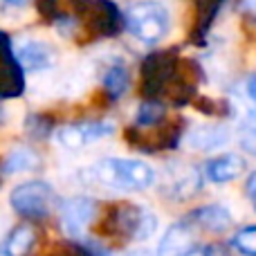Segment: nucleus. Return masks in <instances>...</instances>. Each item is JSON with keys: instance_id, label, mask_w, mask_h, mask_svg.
I'll list each match as a JSON object with an SVG mask.
<instances>
[{"instance_id": "b1692460", "label": "nucleus", "mask_w": 256, "mask_h": 256, "mask_svg": "<svg viewBox=\"0 0 256 256\" xmlns=\"http://www.w3.org/2000/svg\"><path fill=\"white\" fill-rule=\"evenodd\" d=\"M182 256H214V248H189Z\"/></svg>"}, {"instance_id": "aec40b11", "label": "nucleus", "mask_w": 256, "mask_h": 256, "mask_svg": "<svg viewBox=\"0 0 256 256\" xmlns=\"http://www.w3.org/2000/svg\"><path fill=\"white\" fill-rule=\"evenodd\" d=\"M232 243L243 256H256V225L243 227L240 232H236Z\"/></svg>"}, {"instance_id": "dca6fc26", "label": "nucleus", "mask_w": 256, "mask_h": 256, "mask_svg": "<svg viewBox=\"0 0 256 256\" xmlns=\"http://www.w3.org/2000/svg\"><path fill=\"white\" fill-rule=\"evenodd\" d=\"M40 164L38 155L32 148L25 146H16L7 153V158L2 160V171L4 173H22V171H34Z\"/></svg>"}, {"instance_id": "20e7f679", "label": "nucleus", "mask_w": 256, "mask_h": 256, "mask_svg": "<svg viewBox=\"0 0 256 256\" xmlns=\"http://www.w3.org/2000/svg\"><path fill=\"white\" fill-rule=\"evenodd\" d=\"M12 209L25 220H40V218L50 216L54 202H56V194L48 182H25L18 184L9 196Z\"/></svg>"}, {"instance_id": "393cba45", "label": "nucleus", "mask_w": 256, "mask_h": 256, "mask_svg": "<svg viewBox=\"0 0 256 256\" xmlns=\"http://www.w3.org/2000/svg\"><path fill=\"white\" fill-rule=\"evenodd\" d=\"M245 189H248V196H250V198L256 200V171L248 178V182H245Z\"/></svg>"}, {"instance_id": "f257e3e1", "label": "nucleus", "mask_w": 256, "mask_h": 256, "mask_svg": "<svg viewBox=\"0 0 256 256\" xmlns=\"http://www.w3.org/2000/svg\"><path fill=\"white\" fill-rule=\"evenodd\" d=\"M158 230V218L148 209L132 202L110 204L104 214L102 232L120 240H146Z\"/></svg>"}, {"instance_id": "c85d7f7f", "label": "nucleus", "mask_w": 256, "mask_h": 256, "mask_svg": "<svg viewBox=\"0 0 256 256\" xmlns=\"http://www.w3.org/2000/svg\"><path fill=\"white\" fill-rule=\"evenodd\" d=\"M128 256H158V254H153L150 250H132Z\"/></svg>"}, {"instance_id": "423d86ee", "label": "nucleus", "mask_w": 256, "mask_h": 256, "mask_svg": "<svg viewBox=\"0 0 256 256\" xmlns=\"http://www.w3.org/2000/svg\"><path fill=\"white\" fill-rule=\"evenodd\" d=\"M94 216H97V202L90 198H84V196L70 198L61 204L63 230L70 236H74V238L86 234V230H88L90 222L94 220Z\"/></svg>"}, {"instance_id": "f8f14e48", "label": "nucleus", "mask_w": 256, "mask_h": 256, "mask_svg": "<svg viewBox=\"0 0 256 256\" xmlns=\"http://www.w3.org/2000/svg\"><path fill=\"white\" fill-rule=\"evenodd\" d=\"M245 168V160L236 153H225L218 155V158L209 160L207 166H204V176H207L209 182H216V184H222V182H232L243 173Z\"/></svg>"}, {"instance_id": "6ab92c4d", "label": "nucleus", "mask_w": 256, "mask_h": 256, "mask_svg": "<svg viewBox=\"0 0 256 256\" xmlns=\"http://www.w3.org/2000/svg\"><path fill=\"white\" fill-rule=\"evenodd\" d=\"M58 142H61L66 148L70 150H79L84 148L86 144H90L88 140V130H86V124H70V126H63L58 130Z\"/></svg>"}, {"instance_id": "f03ea898", "label": "nucleus", "mask_w": 256, "mask_h": 256, "mask_svg": "<svg viewBox=\"0 0 256 256\" xmlns=\"http://www.w3.org/2000/svg\"><path fill=\"white\" fill-rule=\"evenodd\" d=\"M90 180L99 182L104 186H110V189L144 191L153 184L155 173L148 164L140 162V160L108 158L90 168Z\"/></svg>"}, {"instance_id": "4be33fe9", "label": "nucleus", "mask_w": 256, "mask_h": 256, "mask_svg": "<svg viewBox=\"0 0 256 256\" xmlns=\"http://www.w3.org/2000/svg\"><path fill=\"white\" fill-rule=\"evenodd\" d=\"M198 2V12H200V30H207L212 18L216 16V12L220 9V4L225 0H196Z\"/></svg>"}, {"instance_id": "a878e982", "label": "nucleus", "mask_w": 256, "mask_h": 256, "mask_svg": "<svg viewBox=\"0 0 256 256\" xmlns=\"http://www.w3.org/2000/svg\"><path fill=\"white\" fill-rule=\"evenodd\" d=\"M248 92H250V97H252V102H256V74L248 81Z\"/></svg>"}, {"instance_id": "bb28decb", "label": "nucleus", "mask_w": 256, "mask_h": 256, "mask_svg": "<svg viewBox=\"0 0 256 256\" xmlns=\"http://www.w3.org/2000/svg\"><path fill=\"white\" fill-rule=\"evenodd\" d=\"M243 7H245V12H248L250 16H256V0H245Z\"/></svg>"}, {"instance_id": "a211bd4d", "label": "nucleus", "mask_w": 256, "mask_h": 256, "mask_svg": "<svg viewBox=\"0 0 256 256\" xmlns=\"http://www.w3.org/2000/svg\"><path fill=\"white\" fill-rule=\"evenodd\" d=\"M164 117H166V108H164V104L158 102V99H146V102L137 108L135 126H140V128L155 126V124H160V122H164Z\"/></svg>"}, {"instance_id": "9b49d317", "label": "nucleus", "mask_w": 256, "mask_h": 256, "mask_svg": "<svg viewBox=\"0 0 256 256\" xmlns=\"http://www.w3.org/2000/svg\"><path fill=\"white\" fill-rule=\"evenodd\" d=\"M186 222L191 227H198V230L212 232V234H220V232L230 230L232 225V214L227 212L222 204H207V207H200L196 212H191L186 216Z\"/></svg>"}, {"instance_id": "2eb2a0df", "label": "nucleus", "mask_w": 256, "mask_h": 256, "mask_svg": "<svg viewBox=\"0 0 256 256\" xmlns=\"http://www.w3.org/2000/svg\"><path fill=\"white\" fill-rule=\"evenodd\" d=\"M227 142H230V130L225 126H214V124L194 128L189 132V137H186V144L194 150H214L220 148Z\"/></svg>"}, {"instance_id": "39448f33", "label": "nucleus", "mask_w": 256, "mask_h": 256, "mask_svg": "<svg viewBox=\"0 0 256 256\" xmlns=\"http://www.w3.org/2000/svg\"><path fill=\"white\" fill-rule=\"evenodd\" d=\"M22 90H25L22 68L16 58L9 36L0 32V99L20 97Z\"/></svg>"}, {"instance_id": "5701e85b", "label": "nucleus", "mask_w": 256, "mask_h": 256, "mask_svg": "<svg viewBox=\"0 0 256 256\" xmlns=\"http://www.w3.org/2000/svg\"><path fill=\"white\" fill-rule=\"evenodd\" d=\"M48 256H90V252L86 245H68V248H61L58 252L48 254Z\"/></svg>"}, {"instance_id": "7ed1b4c3", "label": "nucleus", "mask_w": 256, "mask_h": 256, "mask_svg": "<svg viewBox=\"0 0 256 256\" xmlns=\"http://www.w3.org/2000/svg\"><path fill=\"white\" fill-rule=\"evenodd\" d=\"M124 22L132 36L142 43H158L168 32V12L158 0H142L126 12Z\"/></svg>"}, {"instance_id": "ddd939ff", "label": "nucleus", "mask_w": 256, "mask_h": 256, "mask_svg": "<svg viewBox=\"0 0 256 256\" xmlns=\"http://www.w3.org/2000/svg\"><path fill=\"white\" fill-rule=\"evenodd\" d=\"M191 238H194V227L186 220L176 222L168 227V232L164 234L162 243L158 248V256H182L189 250Z\"/></svg>"}, {"instance_id": "9d476101", "label": "nucleus", "mask_w": 256, "mask_h": 256, "mask_svg": "<svg viewBox=\"0 0 256 256\" xmlns=\"http://www.w3.org/2000/svg\"><path fill=\"white\" fill-rule=\"evenodd\" d=\"M202 186V176L198 168L194 166H178V168H168L166 173V189L168 196L176 200H189Z\"/></svg>"}, {"instance_id": "cd10ccee", "label": "nucleus", "mask_w": 256, "mask_h": 256, "mask_svg": "<svg viewBox=\"0 0 256 256\" xmlns=\"http://www.w3.org/2000/svg\"><path fill=\"white\" fill-rule=\"evenodd\" d=\"M30 0H2V4H7V7H22V4H27Z\"/></svg>"}, {"instance_id": "4468645a", "label": "nucleus", "mask_w": 256, "mask_h": 256, "mask_svg": "<svg viewBox=\"0 0 256 256\" xmlns=\"http://www.w3.org/2000/svg\"><path fill=\"white\" fill-rule=\"evenodd\" d=\"M36 243V230L30 222H20L7 234V238L0 245L2 256H27Z\"/></svg>"}, {"instance_id": "f3484780", "label": "nucleus", "mask_w": 256, "mask_h": 256, "mask_svg": "<svg viewBox=\"0 0 256 256\" xmlns=\"http://www.w3.org/2000/svg\"><path fill=\"white\" fill-rule=\"evenodd\" d=\"M128 86H130V74L124 66H112L104 74V90L110 99H120L126 94Z\"/></svg>"}, {"instance_id": "0eeeda50", "label": "nucleus", "mask_w": 256, "mask_h": 256, "mask_svg": "<svg viewBox=\"0 0 256 256\" xmlns=\"http://www.w3.org/2000/svg\"><path fill=\"white\" fill-rule=\"evenodd\" d=\"M84 18L86 25L99 36H115L124 22V16L112 0H90V7Z\"/></svg>"}, {"instance_id": "412c9836", "label": "nucleus", "mask_w": 256, "mask_h": 256, "mask_svg": "<svg viewBox=\"0 0 256 256\" xmlns=\"http://www.w3.org/2000/svg\"><path fill=\"white\" fill-rule=\"evenodd\" d=\"M25 128L34 140H45L52 132V120L45 115H30L25 122Z\"/></svg>"}, {"instance_id": "1a4fd4ad", "label": "nucleus", "mask_w": 256, "mask_h": 256, "mask_svg": "<svg viewBox=\"0 0 256 256\" xmlns=\"http://www.w3.org/2000/svg\"><path fill=\"white\" fill-rule=\"evenodd\" d=\"M14 52H16V58H18V63H20V68L22 70H30V72L48 70V68L56 61L54 48L43 43V40H25V43H20Z\"/></svg>"}, {"instance_id": "c756f323", "label": "nucleus", "mask_w": 256, "mask_h": 256, "mask_svg": "<svg viewBox=\"0 0 256 256\" xmlns=\"http://www.w3.org/2000/svg\"><path fill=\"white\" fill-rule=\"evenodd\" d=\"M254 209H256V200H254Z\"/></svg>"}, {"instance_id": "6e6552de", "label": "nucleus", "mask_w": 256, "mask_h": 256, "mask_svg": "<svg viewBox=\"0 0 256 256\" xmlns=\"http://www.w3.org/2000/svg\"><path fill=\"white\" fill-rule=\"evenodd\" d=\"M90 0H40L38 9L45 18L54 20L61 30H72L86 16Z\"/></svg>"}]
</instances>
